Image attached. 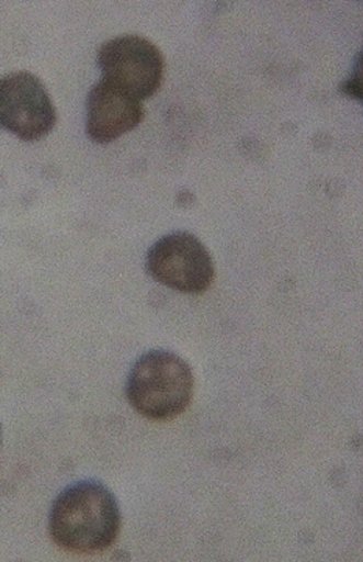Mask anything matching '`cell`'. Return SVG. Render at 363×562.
<instances>
[{
  "label": "cell",
  "mask_w": 363,
  "mask_h": 562,
  "mask_svg": "<svg viewBox=\"0 0 363 562\" xmlns=\"http://www.w3.org/2000/svg\"><path fill=\"white\" fill-rule=\"evenodd\" d=\"M121 528L116 497L102 483L87 480L70 484L52 505L50 538L66 552H103L117 541Z\"/></svg>",
  "instance_id": "1"
},
{
  "label": "cell",
  "mask_w": 363,
  "mask_h": 562,
  "mask_svg": "<svg viewBox=\"0 0 363 562\" xmlns=\"http://www.w3.org/2000/svg\"><path fill=\"white\" fill-rule=\"evenodd\" d=\"M194 390V373L183 358L168 350H151L133 366L125 391L140 416L170 420L186 412Z\"/></svg>",
  "instance_id": "2"
},
{
  "label": "cell",
  "mask_w": 363,
  "mask_h": 562,
  "mask_svg": "<svg viewBox=\"0 0 363 562\" xmlns=\"http://www.w3.org/2000/svg\"><path fill=\"white\" fill-rule=\"evenodd\" d=\"M146 269L151 279L183 294H203L216 277L213 255L189 232L159 238L148 250Z\"/></svg>",
  "instance_id": "3"
},
{
  "label": "cell",
  "mask_w": 363,
  "mask_h": 562,
  "mask_svg": "<svg viewBox=\"0 0 363 562\" xmlns=\"http://www.w3.org/2000/svg\"><path fill=\"white\" fill-rule=\"evenodd\" d=\"M99 68L103 79L135 95L151 98L165 80V55L157 44L139 35H121L100 46Z\"/></svg>",
  "instance_id": "4"
},
{
  "label": "cell",
  "mask_w": 363,
  "mask_h": 562,
  "mask_svg": "<svg viewBox=\"0 0 363 562\" xmlns=\"http://www.w3.org/2000/svg\"><path fill=\"white\" fill-rule=\"evenodd\" d=\"M57 109L38 77L27 70L0 77V128L33 143L49 135Z\"/></svg>",
  "instance_id": "5"
},
{
  "label": "cell",
  "mask_w": 363,
  "mask_h": 562,
  "mask_svg": "<svg viewBox=\"0 0 363 562\" xmlns=\"http://www.w3.org/2000/svg\"><path fill=\"white\" fill-rule=\"evenodd\" d=\"M146 116L143 101L102 79L89 91L87 133L98 144H110L138 127Z\"/></svg>",
  "instance_id": "6"
},
{
  "label": "cell",
  "mask_w": 363,
  "mask_h": 562,
  "mask_svg": "<svg viewBox=\"0 0 363 562\" xmlns=\"http://www.w3.org/2000/svg\"><path fill=\"white\" fill-rule=\"evenodd\" d=\"M0 442H2V435H0Z\"/></svg>",
  "instance_id": "7"
}]
</instances>
